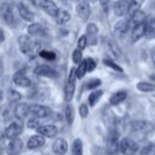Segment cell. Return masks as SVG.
Instances as JSON below:
<instances>
[{"label": "cell", "instance_id": "obj_1", "mask_svg": "<svg viewBox=\"0 0 155 155\" xmlns=\"http://www.w3.org/2000/svg\"><path fill=\"white\" fill-rule=\"evenodd\" d=\"M0 15L2 17V19L5 21V23L7 25H11V27H15L16 25V16H15V12H13V8L10 4L7 2H4L0 5Z\"/></svg>", "mask_w": 155, "mask_h": 155}, {"label": "cell", "instance_id": "obj_2", "mask_svg": "<svg viewBox=\"0 0 155 155\" xmlns=\"http://www.w3.org/2000/svg\"><path fill=\"white\" fill-rule=\"evenodd\" d=\"M119 150L124 155H134L136 151L138 150V145L132 138L124 137L119 143Z\"/></svg>", "mask_w": 155, "mask_h": 155}, {"label": "cell", "instance_id": "obj_3", "mask_svg": "<svg viewBox=\"0 0 155 155\" xmlns=\"http://www.w3.org/2000/svg\"><path fill=\"white\" fill-rule=\"evenodd\" d=\"M23 131V125L21 124V121H16V122H11L6 128H5V137L8 139L16 138L18 137Z\"/></svg>", "mask_w": 155, "mask_h": 155}, {"label": "cell", "instance_id": "obj_4", "mask_svg": "<svg viewBox=\"0 0 155 155\" xmlns=\"http://www.w3.org/2000/svg\"><path fill=\"white\" fill-rule=\"evenodd\" d=\"M18 45H19V50L22 51V53H24L25 56H31L34 48H33V41L30 40L29 36H27V35L19 36Z\"/></svg>", "mask_w": 155, "mask_h": 155}, {"label": "cell", "instance_id": "obj_5", "mask_svg": "<svg viewBox=\"0 0 155 155\" xmlns=\"http://www.w3.org/2000/svg\"><path fill=\"white\" fill-rule=\"evenodd\" d=\"M29 113L34 115L35 117H46L51 114V109L48 107L41 105V104H31L29 105Z\"/></svg>", "mask_w": 155, "mask_h": 155}, {"label": "cell", "instance_id": "obj_6", "mask_svg": "<svg viewBox=\"0 0 155 155\" xmlns=\"http://www.w3.org/2000/svg\"><path fill=\"white\" fill-rule=\"evenodd\" d=\"M76 12L82 21H87L91 16V6L86 0H80L76 6Z\"/></svg>", "mask_w": 155, "mask_h": 155}, {"label": "cell", "instance_id": "obj_7", "mask_svg": "<svg viewBox=\"0 0 155 155\" xmlns=\"http://www.w3.org/2000/svg\"><path fill=\"white\" fill-rule=\"evenodd\" d=\"M23 149V142L16 137V138H12L10 139V143L7 144V148H6V151L8 155H18Z\"/></svg>", "mask_w": 155, "mask_h": 155}, {"label": "cell", "instance_id": "obj_8", "mask_svg": "<svg viewBox=\"0 0 155 155\" xmlns=\"http://www.w3.org/2000/svg\"><path fill=\"white\" fill-rule=\"evenodd\" d=\"M133 132L136 133H140V134H145V133H149L151 132L153 130V125L147 122V121H133L132 125H131Z\"/></svg>", "mask_w": 155, "mask_h": 155}, {"label": "cell", "instance_id": "obj_9", "mask_svg": "<svg viewBox=\"0 0 155 155\" xmlns=\"http://www.w3.org/2000/svg\"><path fill=\"white\" fill-rule=\"evenodd\" d=\"M119 143H120V140L117 139V134L110 133L107 138V151L111 155L116 154L119 151Z\"/></svg>", "mask_w": 155, "mask_h": 155}, {"label": "cell", "instance_id": "obj_10", "mask_svg": "<svg viewBox=\"0 0 155 155\" xmlns=\"http://www.w3.org/2000/svg\"><path fill=\"white\" fill-rule=\"evenodd\" d=\"M38 133L44 136V137H47V138H53L57 136L58 133V128L53 125H44V126H39L36 128Z\"/></svg>", "mask_w": 155, "mask_h": 155}, {"label": "cell", "instance_id": "obj_11", "mask_svg": "<svg viewBox=\"0 0 155 155\" xmlns=\"http://www.w3.org/2000/svg\"><path fill=\"white\" fill-rule=\"evenodd\" d=\"M34 73L39 76H45V78H56L57 76V71L48 65H38V67H35Z\"/></svg>", "mask_w": 155, "mask_h": 155}, {"label": "cell", "instance_id": "obj_12", "mask_svg": "<svg viewBox=\"0 0 155 155\" xmlns=\"http://www.w3.org/2000/svg\"><path fill=\"white\" fill-rule=\"evenodd\" d=\"M97 34H98V28L94 23H90L86 27V38L87 42L90 45H96L97 44Z\"/></svg>", "mask_w": 155, "mask_h": 155}, {"label": "cell", "instance_id": "obj_13", "mask_svg": "<svg viewBox=\"0 0 155 155\" xmlns=\"http://www.w3.org/2000/svg\"><path fill=\"white\" fill-rule=\"evenodd\" d=\"M52 150L57 155H64L68 151V143L64 138H57L52 144Z\"/></svg>", "mask_w": 155, "mask_h": 155}, {"label": "cell", "instance_id": "obj_14", "mask_svg": "<svg viewBox=\"0 0 155 155\" xmlns=\"http://www.w3.org/2000/svg\"><path fill=\"white\" fill-rule=\"evenodd\" d=\"M41 7L51 17H56L58 15V11H59L58 7H57V5L52 0H42L41 1Z\"/></svg>", "mask_w": 155, "mask_h": 155}, {"label": "cell", "instance_id": "obj_15", "mask_svg": "<svg viewBox=\"0 0 155 155\" xmlns=\"http://www.w3.org/2000/svg\"><path fill=\"white\" fill-rule=\"evenodd\" d=\"M17 11H18V15H19L24 21L31 22V21L34 19L33 12H31V11L27 7V5L23 4V2H18V4H17Z\"/></svg>", "mask_w": 155, "mask_h": 155}, {"label": "cell", "instance_id": "obj_16", "mask_svg": "<svg viewBox=\"0 0 155 155\" xmlns=\"http://www.w3.org/2000/svg\"><path fill=\"white\" fill-rule=\"evenodd\" d=\"M28 114H29V105L27 103H18V104H16V107H15V116L19 121L24 120L28 116Z\"/></svg>", "mask_w": 155, "mask_h": 155}, {"label": "cell", "instance_id": "obj_17", "mask_svg": "<svg viewBox=\"0 0 155 155\" xmlns=\"http://www.w3.org/2000/svg\"><path fill=\"white\" fill-rule=\"evenodd\" d=\"M145 22H147V21H145ZM145 22H143V23H138V24H136V25L132 27L131 39H132L133 42L137 41V40H139V39L145 34Z\"/></svg>", "mask_w": 155, "mask_h": 155}, {"label": "cell", "instance_id": "obj_18", "mask_svg": "<svg viewBox=\"0 0 155 155\" xmlns=\"http://www.w3.org/2000/svg\"><path fill=\"white\" fill-rule=\"evenodd\" d=\"M128 0H117L114 4V12L116 16H125L128 12Z\"/></svg>", "mask_w": 155, "mask_h": 155}, {"label": "cell", "instance_id": "obj_19", "mask_svg": "<svg viewBox=\"0 0 155 155\" xmlns=\"http://www.w3.org/2000/svg\"><path fill=\"white\" fill-rule=\"evenodd\" d=\"M13 82L21 87H29L30 86V80L25 76V74L23 71H17L13 75Z\"/></svg>", "mask_w": 155, "mask_h": 155}, {"label": "cell", "instance_id": "obj_20", "mask_svg": "<svg viewBox=\"0 0 155 155\" xmlns=\"http://www.w3.org/2000/svg\"><path fill=\"white\" fill-rule=\"evenodd\" d=\"M45 144V138L44 136L41 134H35V136H31L28 140V149H38L40 147H42Z\"/></svg>", "mask_w": 155, "mask_h": 155}, {"label": "cell", "instance_id": "obj_21", "mask_svg": "<svg viewBox=\"0 0 155 155\" xmlns=\"http://www.w3.org/2000/svg\"><path fill=\"white\" fill-rule=\"evenodd\" d=\"M128 21H130V27H133L138 23H143V22H145V13L143 11L138 10L131 15V18Z\"/></svg>", "mask_w": 155, "mask_h": 155}, {"label": "cell", "instance_id": "obj_22", "mask_svg": "<svg viewBox=\"0 0 155 155\" xmlns=\"http://www.w3.org/2000/svg\"><path fill=\"white\" fill-rule=\"evenodd\" d=\"M128 28H130V21L128 19H121L115 24L114 33L117 35H122L128 30Z\"/></svg>", "mask_w": 155, "mask_h": 155}, {"label": "cell", "instance_id": "obj_23", "mask_svg": "<svg viewBox=\"0 0 155 155\" xmlns=\"http://www.w3.org/2000/svg\"><path fill=\"white\" fill-rule=\"evenodd\" d=\"M144 35L147 39L155 38V17H153L145 22V34Z\"/></svg>", "mask_w": 155, "mask_h": 155}, {"label": "cell", "instance_id": "obj_24", "mask_svg": "<svg viewBox=\"0 0 155 155\" xmlns=\"http://www.w3.org/2000/svg\"><path fill=\"white\" fill-rule=\"evenodd\" d=\"M74 92H75V81H69L65 84V87H64V99L67 102H70L73 96H74Z\"/></svg>", "mask_w": 155, "mask_h": 155}, {"label": "cell", "instance_id": "obj_25", "mask_svg": "<svg viewBox=\"0 0 155 155\" xmlns=\"http://www.w3.org/2000/svg\"><path fill=\"white\" fill-rule=\"evenodd\" d=\"M126 97H127V92H126V91H117V92H115V93L110 97L109 102H110L111 105H116V104L124 102V101L126 99Z\"/></svg>", "mask_w": 155, "mask_h": 155}, {"label": "cell", "instance_id": "obj_26", "mask_svg": "<svg viewBox=\"0 0 155 155\" xmlns=\"http://www.w3.org/2000/svg\"><path fill=\"white\" fill-rule=\"evenodd\" d=\"M45 29L42 27V24L40 23H31L29 27H28V34L30 35H41L44 34Z\"/></svg>", "mask_w": 155, "mask_h": 155}, {"label": "cell", "instance_id": "obj_27", "mask_svg": "<svg viewBox=\"0 0 155 155\" xmlns=\"http://www.w3.org/2000/svg\"><path fill=\"white\" fill-rule=\"evenodd\" d=\"M56 18H57V23L58 24H64V23L70 21V13L68 11H65V10H59L58 15L56 16Z\"/></svg>", "mask_w": 155, "mask_h": 155}, {"label": "cell", "instance_id": "obj_28", "mask_svg": "<svg viewBox=\"0 0 155 155\" xmlns=\"http://www.w3.org/2000/svg\"><path fill=\"white\" fill-rule=\"evenodd\" d=\"M105 44H107V48H108V51L113 54V57L119 58V57H120V50L117 48V46H116L111 40H109V39L105 40Z\"/></svg>", "mask_w": 155, "mask_h": 155}, {"label": "cell", "instance_id": "obj_29", "mask_svg": "<svg viewBox=\"0 0 155 155\" xmlns=\"http://www.w3.org/2000/svg\"><path fill=\"white\" fill-rule=\"evenodd\" d=\"M145 0H131L130 1V4H128V15H132L133 12H136V11H138L139 8H140V6L143 5V2H144Z\"/></svg>", "mask_w": 155, "mask_h": 155}, {"label": "cell", "instance_id": "obj_30", "mask_svg": "<svg viewBox=\"0 0 155 155\" xmlns=\"http://www.w3.org/2000/svg\"><path fill=\"white\" fill-rule=\"evenodd\" d=\"M102 94H103V91L102 90H94L93 92H91L90 96H88V104L93 107L97 103V101L102 97Z\"/></svg>", "mask_w": 155, "mask_h": 155}, {"label": "cell", "instance_id": "obj_31", "mask_svg": "<svg viewBox=\"0 0 155 155\" xmlns=\"http://www.w3.org/2000/svg\"><path fill=\"white\" fill-rule=\"evenodd\" d=\"M64 114H65V120L69 125L73 124L74 121V108L71 104H67L64 108Z\"/></svg>", "mask_w": 155, "mask_h": 155}, {"label": "cell", "instance_id": "obj_32", "mask_svg": "<svg viewBox=\"0 0 155 155\" xmlns=\"http://www.w3.org/2000/svg\"><path fill=\"white\" fill-rule=\"evenodd\" d=\"M137 88L142 92H151L155 90V85L151 84V82H145V81H142V82H138L137 84Z\"/></svg>", "mask_w": 155, "mask_h": 155}, {"label": "cell", "instance_id": "obj_33", "mask_svg": "<svg viewBox=\"0 0 155 155\" xmlns=\"http://www.w3.org/2000/svg\"><path fill=\"white\" fill-rule=\"evenodd\" d=\"M71 151H73V155H82V142H81V139L78 138L73 142Z\"/></svg>", "mask_w": 155, "mask_h": 155}, {"label": "cell", "instance_id": "obj_34", "mask_svg": "<svg viewBox=\"0 0 155 155\" xmlns=\"http://www.w3.org/2000/svg\"><path fill=\"white\" fill-rule=\"evenodd\" d=\"M140 155H155V144L149 143L143 147L140 150Z\"/></svg>", "mask_w": 155, "mask_h": 155}, {"label": "cell", "instance_id": "obj_35", "mask_svg": "<svg viewBox=\"0 0 155 155\" xmlns=\"http://www.w3.org/2000/svg\"><path fill=\"white\" fill-rule=\"evenodd\" d=\"M86 73H87L86 63H85V61H82V62L78 65V69H76V78L81 79V78H84V75H85Z\"/></svg>", "mask_w": 155, "mask_h": 155}, {"label": "cell", "instance_id": "obj_36", "mask_svg": "<svg viewBox=\"0 0 155 155\" xmlns=\"http://www.w3.org/2000/svg\"><path fill=\"white\" fill-rule=\"evenodd\" d=\"M73 62L75 64H80L82 62V52L79 48H75L73 51Z\"/></svg>", "mask_w": 155, "mask_h": 155}, {"label": "cell", "instance_id": "obj_37", "mask_svg": "<svg viewBox=\"0 0 155 155\" xmlns=\"http://www.w3.org/2000/svg\"><path fill=\"white\" fill-rule=\"evenodd\" d=\"M19 99H21L19 92H17V91H15V90H10V91H8V102H10V103L18 102Z\"/></svg>", "mask_w": 155, "mask_h": 155}, {"label": "cell", "instance_id": "obj_38", "mask_svg": "<svg viewBox=\"0 0 155 155\" xmlns=\"http://www.w3.org/2000/svg\"><path fill=\"white\" fill-rule=\"evenodd\" d=\"M103 63H104L107 67H109V68H111V69H114V70H116V71L122 73V68H121L120 65H117L115 62H113L111 59H104Z\"/></svg>", "mask_w": 155, "mask_h": 155}, {"label": "cell", "instance_id": "obj_39", "mask_svg": "<svg viewBox=\"0 0 155 155\" xmlns=\"http://www.w3.org/2000/svg\"><path fill=\"white\" fill-rule=\"evenodd\" d=\"M39 54H40V57H42V58H45V59H48V61H53V59H56V53H53L52 51L42 50Z\"/></svg>", "mask_w": 155, "mask_h": 155}, {"label": "cell", "instance_id": "obj_40", "mask_svg": "<svg viewBox=\"0 0 155 155\" xmlns=\"http://www.w3.org/2000/svg\"><path fill=\"white\" fill-rule=\"evenodd\" d=\"M101 84H102V81H101L99 79H92V80H90V81L87 82L86 87H87L88 90H94V88H97Z\"/></svg>", "mask_w": 155, "mask_h": 155}, {"label": "cell", "instance_id": "obj_41", "mask_svg": "<svg viewBox=\"0 0 155 155\" xmlns=\"http://www.w3.org/2000/svg\"><path fill=\"white\" fill-rule=\"evenodd\" d=\"M27 126H28L29 128H35V130H36L39 126H41V125H40V121H39V117L29 119L28 122H27Z\"/></svg>", "mask_w": 155, "mask_h": 155}, {"label": "cell", "instance_id": "obj_42", "mask_svg": "<svg viewBox=\"0 0 155 155\" xmlns=\"http://www.w3.org/2000/svg\"><path fill=\"white\" fill-rule=\"evenodd\" d=\"M8 117H10L8 108H7V105H4V107L1 108V111H0V119H1L2 121H7Z\"/></svg>", "mask_w": 155, "mask_h": 155}, {"label": "cell", "instance_id": "obj_43", "mask_svg": "<svg viewBox=\"0 0 155 155\" xmlns=\"http://www.w3.org/2000/svg\"><path fill=\"white\" fill-rule=\"evenodd\" d=\"M85 63H86L87 71H93V70H94V68H96V62H94V59H92V58H86V59H85Z\"/></svg>", "mask_w": 155, "mask_h": 155}, {"label": "cell", "instance_id": "obj_44", "mask_svg": "<svg viewBox=\"0 0 155 155\" xmlns=\"http://www.w3.org/2000/svg\"><path fill=\"white\" fill-rule=\"evenodd\" d=\"M86 46H87V38H86V35H82V36H80V39L78 41V48L82 51Z\"/></svg>", "mask_w": 155, "mask_h": 155}, {"label": "cell", "instance_id": "obj_45", "mask_svg": "<svg viewBox=\"0 0 155 155\" xmlns=\"http://www.w3.org/2000/svg\"><path fill=\"white\" fill-rule=\"evenodd\" d=\"M79 113H80L81 117H86L88 115V107H87V104H81L80 108H79Z\"/></svg>", "mask_w": 155, "mask_h": 155}, {"label": "cell", "instance_id": "obj_46", "mask_svg": "<svg viewBox=\"0 0 155 155\" xmlns=\"http://www.w3.org/2000/svg\"><path fill=\"white\" fill-rule=\"evenodd\" d=\"M69 81H75L76 80V68H71L70 69V74H69Z\"/></svg>", "mask_w": 155, "mask_h": 155}, {"label": "cell", "instance_id": "obj_47", "mask_svg": "<svg viewBox=\"0 0 155 155\" xmlns=\"http://www.w3.org/2000/svg\"><path fill=\"white\" fill-rule=\"evenodd\" d=\"M150 57H151V61H153L154 67H155V47L151 48V51H150Z\"/></svg>", "mask_w": 155, "mask_h": 155}, {"label": "cell", "instance_id": "obj_48", "mask_svg": "<svg viewBox=\"0 0 155 155\" xmlns=\"http://www.w3.org/2000/svg\"><path fill=\"white\" fill-rule=\"evenodd\" d=\"M2 73H4V64H2V61L0 59V78H1Z\"/></svg>", "mask_w": 155, "mask_h": 155}, {"label": "cell", "instance_id": "obj_49", "mask_svg": "<svg viewBox=\"0 0 155 155\" xmlns=\"http://www.w3.org/2000/svg\"><path fill=\"white\" fill-rule=\"evenodd\" d=\"M4 39H5L4 31H2V29H0V42H2V41H4Z\"/></svg>", "mask_w": 155, "mask_h": 155}, {"label": "cell", "instance_id": "obj_50", "mask_svg": "<svg viewBox=\"0 0 155 155\" xmlns=\"http://www.w3.org/2000/svg\"><path fill=\"white\" fill-rule=\"evenodd\" d=\"M99 1H101V5L102 6H107V4H108L109 0H99Z\"/></svg>", "mask_w": 155, "mask_h": 155}, {"label": "cell", "instance_id": "obj_51", "mask_svg": "<svg viewBox=\"0 0 155 155\" xmlns=\"http://www.w3.org/2000/svg\"><path fill=\"white\" fill-rule=\"evenodd\" d=\"M2 98H4V93H2V91L0 90V102L2 101Z\"/></svg>", "mask_w": 155, "mask_h": 155}]
</instances>
